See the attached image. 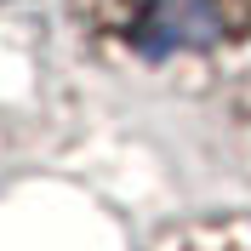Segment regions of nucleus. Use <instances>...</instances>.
Returning a JSON list of instances; mask_svg holds the SVG:
<instances>
[{"mask_svg": "<svg viewBox=\"0 0 251 251\" xmlns=\"http://www.w3.org/2000/svg\"><path fill=\"white\" fill-rule=\"evenodd\" d=\"M80 40L114 69L211 75L251 46V0H63Z\"/></svg>", "mask_w": 251, "mask_h": 251, "instance_id": "nucleus-1", "label": "nucleus"}, {"mask_svg": "<svg viewBox=\"0 0 251 251\" xmlns=\"http://www.w3.org/2000/svg\"><path fill=\"white\" fill-rule=\"evenodd\" d=\"M149 251H251V217H200L160 234Z\"/></svg>", "mask_w": 251, "mask_h": 251, "instance_id": "nucleus-2", "label": "nucleus"}, {"mask_svg": "<svg viewBox=\"0 0 251 251\" xmlns=\"http://www.w3.org/2000/svg\"><path fill=\"white\" fill-rule=\"evenodd\" d=\"M246 131H251V97H246Z\"/></svg>", "mask_w": 251, "mask_h": 251, "instance_id": "nucleus-3", "label": "nucleus"}]
</instances>
